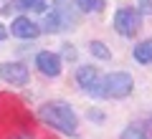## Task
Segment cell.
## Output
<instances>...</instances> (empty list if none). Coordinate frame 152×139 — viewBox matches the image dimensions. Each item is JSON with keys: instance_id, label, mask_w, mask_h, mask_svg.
<instances>
[{"instance_id": "cell-1", "label": "cell", "mask_w": 152, "mask_h": 139, "mask_svg": "<svg viewBox=\"0 0 152 139\" xmlns=\"http://www.w3.org/2000/svg\"><path fill=\"white\" fill-rule=\"evenodd\" d=\"M38 116L43 119L46 124H51L53 129L64 132V134H71V137L79 134L76 111H74V106L66 104V101H48V104H43V106L38 109Z\"/></svg>"}, {"instance_id": "cell-2", "label": "cell", "mask_w": 152, "mask_h": 139, "mask_svg": "<svg viewBox=\"0 0 152 139\" xmlns=\"http://www.w3.org/2000/svg\"><path fill=\"white\" fill-rule=\"evenodd\" d=\"M134 89V79L127 71H112L104 76V99H127Z\"/></svg>"}, {"instance_id": "cell-3", "label": "cell", "mask_w": 152, "mask_h": 139, "mask_svg": "<svg viewBox=\"0 0 152 139\" xmlns=\"http://www.w3.org/2000/svg\"><path fill=\"white\" fill-rule=\"evenodd\" d=\"M142 28V13L134 8H119L114 13V31L119 33L122 38H132L137 36Z\"/></svg>"}, {"instance_id": "cell-4", "label": "cell", "mask_w": 152, "mask_h": 139, "mask_svg": "<svg viewBox=\"0 0 152 139\" xmlns=\"http://www.w3.org/2000/svg\"><path fill=\"white\" fill-rule=\"evenodd\" d=\"M76 81L86 94H91L94 99H104V76L99 74L94 66H81L76 71Z\"/></svg>"}, {"instance_id": "cell-5", "label": "cell", "mask_w": 152, "mask_h": 139, "mask_svg": "<svg viewBox=\"0 0 152 139\" xmlns=\"http://www.w3.org/2000/svg\"><path fill=\"white\" fill-rule=\"evenodd\" d=\"M28 68L18 61H5V63H0V79L5 81V84H13V86H26L28 84Z\"/></svg>"}, {"instance_id": "cell-6", "label": "cell", "mask_w": 152, "mask_h": 139, "mask_svg": "<svg viewBox=\"0 0 152 139\" xmlns=\"http://www.w3.org/2000/svg\"><path fill=\"white\" fill-rule=\"evenodd\" d=\"M36 68L43 76H48V79H56V76L61 74V56L51 53V51H41V53L36 56Z\"/></svg>"}, {"instance_id": "cell-7", "label": "cell", "mask_w": 152, "mask_h": 139, "mask_svg": "<svg viewBox=\"0 0 152 139\" xmlns=\"http://www.w3.org/2000/svg\"><path fill=\"white\" fill-rule=\"evenodd\" d=\"M10 36L23 38V41H33V38L41 36V25H38V23H33L31 18L20 15V18H15V20L10 23Z\"/></svg>"}, {"instance_id": "cell-8", "label": "cell", "mask_w": 152, "mask_h": 139, "mask_svg": "<svg viewBox=\"0 0 152 139\" xmlns=\"http://www.w3.org/2000/svg\"><path fill=\"white\" fill-rule=\"evenodd\" d=\"M46 0H8V5L3 8V13H46Z\"/></svg>"}, {"instance_id": "cell-9", "label": "cell", "mask_w": 152, "mask_h": 139, "mask_svg": "<svg viewBox=\"0 0 152 139\" xmlns=\"http://www.w3.org/2000/svg\"><path fill=\"white\" fill-rule=\"evenodd\" d=\"M132 56H134L137 63H152V38L140 41L134 46V51H132Z\"/></svg>"}, {"instance_id": "cell-10", "label": "cell", "mask_w": 152, "mask_h": 139, "mask_svg": "<svg viewBox=\"0 0 152 139\" xmlns=\"http://www.w3.org/2000/svg\"><path fill=\"white\" fill-rule=\"evenodd\" d=\"M64 20H61V15L56 10H51V13H46V18H43V25H41V33H58V31H64Z\"/></svg>"}, {"instance_id": "cell-11", "label": "cell", "mask_w": 152, "mask_h": 139, "mask_svg": "<svg viewBox=\"0 0 152 139\" xmlns=\"http://www.w3.org/2000/svg\"><path fill=\"white\" fill-rule=\"evenodd\" d=\"M81 13H102L107 8V0H76Z\"/></svg>"}, {"instance_id": "cell-12", "label": "cell", "mask_w": 152, "mask_h": 139, "mask_svg": "<svg viewBox=\"0 0 152 139\" xmlns=\"http://www.w3.org/2000/svg\"><path fill=\"white\" fill-rule=\"evenodd\" d=\"M89 51H91V56H96V58H102V61L112 58V51H109V46L104 41H91L89 43Z\"/></svg>"}, {"instance_id": "cell-13", "label": "cell", "mask_w": 152, "mask_h": 139, "mask_svg": "<svg viewBox=\"0 0 152 139\" xmlns=\"http://www.w3.org/2000/svg\"><path fill=\"white\" fill-rule=\"evenodd\" d=\"M122 139H147V134L140 127H127L124 134H122Z\"/></svg>"}, {"instance_id": "cell-14", "label": "cell", "mask_w": 152, "mask_h": 139, "mask_svg": "<svg viewBox=\"0 0 152 139\" xmlns=\"http://www.w3.org/2000/svg\"><path fill=\"white\" fill-rule=\"evenodd\" d=\"M61 48H64V51H61V56H64L66 61H76V48L71 46V43H64Z\"/></svg>"}, {"instance_id": "cell-15", "label": "cell", "mask_w": 152, "mask_h": 139, "mask_svg": "<svg viewBox=\"0 0 152 139\" xmlns=\"http://www.w3.org/2000/svg\"><path fill=\"white\" fill-rule=\"evenodd\" d=\"M140 13H152V0H140Z\"/></svg>"}, {"instance_id": "cell-16", "label": "cell", "mask_w": 152, "mask_h": 139, "mask_svg": "<svg viewBox=\"0 0 152 139\" xmlns=\"http://www.w3.org/2000/svg\"><path fill=\"white\" fill-rule=\"evenodd\" d=\"M5 38H8V28H5V25H3V23H0V43L5 41Z\"/></svg>"}, {"instance_id": "cell-17", "label": "cell", "mask_w": 152, "mask_h": 139, "mask_svg": "<svg viewBox=\"0 0 152 139\" xmlns=\"http://www.w3.org/2000/svg\"><path fill=\"white\" fill-rule=\"evenodd\" d=\"M15 139H33L31 134H23V137H15Z\"/></svg>"}]
</instances>
